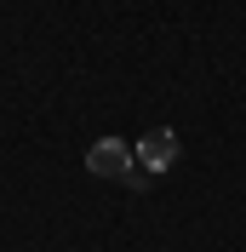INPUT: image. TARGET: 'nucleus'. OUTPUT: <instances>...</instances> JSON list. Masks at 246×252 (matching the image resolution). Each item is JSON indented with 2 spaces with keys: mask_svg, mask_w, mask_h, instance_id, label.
I'll list each match as a JSON object with an SVG mask.
<instances>
[{
  "mask_svg": "<svg viewBox=\"0 0 246 252\" xmlns=\"http://www.w3.org/2000/svg\"><path fill=\"white\" fill-rule=\"evenodd\" d=\"M172 160H178V132L160 126V132H143L138 138V166L143 172H166Z\"/></svg>",
  "mask_w": 246,
  "mask_h": 252,
  "instance_id": "2",
  "label": "nucleus"
},
{
  "mask_svg": "<svg viewBox=\"0 0 246 252\" xmlns=\"http://www.w3.org/2000/svg\"><path fill=\"white\" fill-rule=\"evenodd\" d=\"M132 166H138V149L121 138H97L86 149V172L92 178H132Z\"/></svg>",
  "mask_w": 246,
  "mask_h": 252,
  "instance_id": "1",
  "label": "nucleus"
}]
</instances>
